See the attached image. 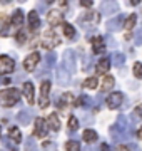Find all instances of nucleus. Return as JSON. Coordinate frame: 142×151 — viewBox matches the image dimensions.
<instances>
[{
	"mask_svg": "<svg viewBox=\"0 0 142 151\" xmlns=\"http://www.w3.org/2000/svg\"><path fill=\"white\" fill-rule=\"evenodd\" d=\"M20 99V92L13 89H4L0 91V106H5V108H12L15 103H18Z\"/></svg>",
	"mask_w": 142,
	"mask_h": 151,
	"instance_id": "nucleus-1",
	"label": "nucleus"
},
{
	"mask_svg": "<svg viewBox=\"0 0 142 151\" xmlns=\"http://www.w3.org/2000/svg\"><path fill=\"white\" fill-rule=\"evenodd\" d=\"M60 44V39L57 37V32H55L54 29H49L47 32L42 35V47L47 49V50H52L55 45H59Z\"/></svg>",
	"mask_w": 142,
	"mask_h": 151,
	"instance_id": "nucleus-2",
	"label": "nucleus"
},
{
	"mask_svg": "<svg viewBox=\"0 0 142 151\" xmlns=\"http://www.w3.org/2000/svg\"><path fill=\"white\" fill-rule=\"evenodd\" d=\"M99 20H100V15H99L97 12H87L84 17H80V19H79V22H80V27H84V29L97 27Z\"/></svg>",
	"mask_w": 142,
	"mask_h": 151,
	"instance_id": "nucleus-3",
	"label": "nucleus"
},
{
	"mask_svg": "<svg viewBox=\"0 0 142 151\" xmlns=\"http://www.w3.org/2000/svg\"><path fill=\"white\" fill-rule=\"evenodd\" d=\"M49 92H50V81H44L40 84V97H38V106L42 109L49 108Z\"/></svg>",
	"mask_w": 142,
	"mask_h": 151,
	"instance_id": "nucleus-4",
	"label": "nucleus"
},
{
	"mask_svg": "<svg viewBox=\"0 0 142 151\" xmlns=\"http://www.w3.org/2000/svg\"><path fill=\"white\" fill-rule=\"evenodd\" d=\"M15 70V60L9 55L0 57V74H12Z\"/></svg>",
	"mask_w": 142,
	"mask_h": 151,
	"instance_id": "nucleus-5",
	"label": "nucleus"
},
{
	"mask_svg": "<svg viewBox=\"0 0 142 151\" xmlns=\"http://www.w3.org/2000/svg\"><path fill=\"white\" fill-rule=\"evenodd\" d=\"M38 62H40V52H32L27 59L23 60V69L28 70V72H32V70H35Z\"/></svg>",
	"mask_w": 142,
	"mask_h": 151,
	"instance_id": "nucleus-6",
	"label": "nucleus"
},
{
	"mask_svg": "<svg viewBox=\"0 0 142 151\" xmlns=\"http://www.w3.org/2000/svg\"><path fill=\"white\" fill-rule=\"evenodd\" d=\"M124 101V96H122V92H110L107 99H105V103H107V108L110 109H117L122 104Z\"/></svg>",
	"mask_w": 142,
	"mask_h": 151,
	"instance_id": "nucleus-7",
	"label": "nucleus"
},
{
	"mask_svg": "<svg viewBox=\"0 0 142 151\" xmlns=\"http://www.w3.org/2000/svg\"><path fill=\"white\" fill-rule=\"evenodd\" d=\"M47 22H49L52 27L59 25V24H64V12H60V10H50L49 15H47Z\"/></svg>",
	"mask_w": 142,
	"mask_h": 151,
	"instance_id": "nucleus-8",
	"label": "nucleus"
},
{
	"mask_svg": "<svg viewBox=\"0 0 142 151\" xmlns=\"http://www.w3.org/2000/svg\"><path fill=\"white\" fill-rule=\"evenodd\" d=\"M33 133L37 138H45L47 134V128H45V119L44 118H35V128H33Z\"/></svg>",
	"mask_w": 142,
	"mask_h": 151,
	"instance_id": "nucleus-9",
	"label": "nucleus"
},
{
	"mask_svg": "<svg viewBox=\"0 0 142 151\" xmlns=\"http://www.w3.org/2000/svg\"><path fill=\"white\" fill-rule=\"evenodd\" d=\"M57 82H59L60 86L70 84V74H69V70L65 67H59L57 69Z\"/></svg>",
	"mask_w": 142,
	"mask_h": 151,
	"instance_id": "nucleus-10",
	"label": "nucleus"
},
{
	"mask_svg": "<svg viewBox=\"0 0 142 151\" xmlns=\"http://www.w3.org/2000/svg\"><path fill=\"white\" fill-rule=\"evenodd\" d=\"M64 65H65V69L69 70H75V54H74V50H65V54H64Z\"/></svg>",
	"mask_w": 142,
	"mask_h": 151,
	"instance_id": "nucleus-11",
	"label": "nucleus"
},
{
	"mask_svg": "<svg viewBox=\"0 0 142 151\" xmlns=\"http://www.w3.org/2000/svg\"><path fill=\"white\" fill-rule=\"evenodd\" d=\"M27 22H28V29H30V30H37L38 25H40V19H38V14H37V12H35V10L28 12Z\"/></svg>",
	"mask_w": 142,
	"mask_h": 151,
	"instance_id": "nucleus-12",
	"label": "nucleus"
},
{
	"mask_svg": "<svg viewBox=\"0 0 142 151\" xmlns=\"http://www.w3.org/2000/svg\"><path fill=\"white\" fill-rule=\"evenodd\" d=\"M23 96L27 99L28 106H32L33 104V84L32 82H23Z\"/></svg>",
	"mask_w": 142,
	"mask_h": 151,
	"instance_id": "nucleus-13",
	"label": "nucleus"
},
{
	"mask_svg": "<svg viewBox=\"0 0 142 151\" xmlns=\"http://www.w3.org/2000/svg\"><path fill=\"white\" fill-rule=\"evenodd\" d=\"M33 118V113L30 111V109H25V111H20V113L17 114V121L20 124H28L30 121H32Z\"/></svg>",
	"mask_w": 142,
	"mask_h": 151,
	"instance_id": "nucleus-14",
	"label": "nucleus"
},
{
	"mask_svg": "<svg viewBox=\"0 0 142 151\" xmlns=\"http://www.w3.org/2000/svg\"><path fill=\"white\" fill-rule=\"evenodd\" d=\"M47 124H49V129L50 131H55V133H57V131L60 129V119H59V116H57L55 113H52L49 116V119H47Z\"/></svg>",
	"mask_w": 142,
	"mask_h": 151,
	"instance_id": "nucleus-15",
	"label": "nucleus"
},
{
	"mask_svg": "<svg viewBox=\"0 0 142 151\" xmlns=\"http://www.w3.org/2000/svg\"><path fill=\"white\" fill-rule=\"evenodd\" d=\"M92 47H94V54H102V52H105L104 40H102V37H99V35L92 39Z\"/></svg>",
	"mask_w": 142,
	"mask_h": 151,
	"instance_id": "nucleus-16",
	"label": "nucleus"
},
{
	"mask_svg": "<svg viewBox=\"0 0 142 151\" xmlns=\"http://www.w3.org/2000/svg\"><path fill=\"white\" fill-rule=\"evenodd\" d=\"M120 24H122V17L120 15L110 19V20L107 22V30H109V32H117L120 29Z\"/></svg>",
	"mask_w": 142,
	"mask_h": 151,
	"instance_id": "nucleus-17",
	"label": "nucleus"
},
{
	"mask_svg": "<svg viewBox=\"0 0 142 151\" xmlns=\"http://www.w3.org/2000/svg\"><path fill=\"white\" fill-rule=\"evenodd\" d=\"M117 10H119V7H117L115 2H102V12L105 15H112Z\"/></svg>",
	"mask_w": 142,
	"mask_h": 151,
	"instance_id": "nucleus-18",
	"label": "nucleus"
},
{
	"mask_svg": "<svg viewBox=\"0 0 142 151\" xmlns=\"http://www.w3.org/2000/svg\"><path fill=\"white\" fill-rule=\"evenodd\" d=\"M109 67H110V59L109 57H104L97 64V67H95V74H105L109 70Z\"/></svg>",
	"mask_w": 142,
	"mask_h": 151,
	"instance_id": "nucleus-19",
	"label": "nucleus"
},
{
	"mask_svg": "<svg viewBox=\"0 0 142 151\" xmlns=\"http://www.w3.org/2000/svg\"><path fill=\"white\" fill-rule=\"evenodd\" d=\"M23 24V12L18 9V10H15V14H13V17H12V25L15 29H20Z\"/></svg>",
	"mask_w": 142,
	"mask_h": 151,
	"instance_id": "nucleus-20",
	"label": "nucleus"
},
{
	"mask_svg": "<svg viewBox=\"0 0 142 151\" xmlns=\"http://www.w3.org/2000/svg\"><path fill=\"white\" fill-rule=\"evenodd\" d=\"M9 139L13 141V143H20L22 134H20L18 128H15V126H10V128H9Z\"/></svg>",
	"mask_w": 142,
	"mask_h": 151,
	"instance_id": "nucleus-21",
	"label": "nucleus"
},
{
	"mask_svg": "<svg viewBox=\"0 0 142 151\" xmlns=\"http://www.w3.org/2000/svg\"><path fill=\"white\" fill-rule=\"evenodd\" d=\"M62 27H64V34H65V37L69 39V40H74V39H75V29H74V25L64 22Z\"/></svg>",
	"mask_w": 142,
	"mask_h": 151,
	"instance_id": "nucleus-22",
	"label": "nucleus"
},
{
	"mask_svg": "<svg viewBox=\"0 0 142 151\" xmlns=\"http://www.w3.org/2000/svg\"><path fill=\"white\" fill-rule=\"evenodd\" d=\"M114 77L112 76H105L104 77V81H102V87H100V91L102 92H107V91H110L112 87H114Z\"/></svg>",
	"mask_w": 142,
	"mask_h": 151,
	"instance_id": "nucleus-23",
	"label": "nucleus"
},
{
	"mask_svg": "<svg viewBox=\"0 0 142 151\" xmlns=\"http://www.w3.org/2000/svg\"><path fill=\"white\" fill-rule=\"evenodd\" d=\"M117 129L122 131V134H124V138H126V133H127V128H129V124H127V118L126 116H119V119H117Z\"/></svg>",
	"mask_w": 142,
	"mask_h": 151,
	"instance_id": "nucleus-24",
	"label": "nucleus"
},
{
	"mask_svg": "<svg viewBox=\"0 0 142 151\" xmlns=\"http://www.w3.org/2000/svg\"><path fill=\"white\" fill-rule=\"evenodd\" d=\"M82 138H84V141H85V143H92V141L97 139V133H95L94 129H85L82 133Z\"/></svg>",
	"mask_w": 142,
	"mask_h": 151,
	"instance_id": "nucleus-25",
	"label": "nucleus"
},
{
	"mask_svg": "<svg viewBox=\"0 0 142 151\" xmlns=\"http://www.w3.org/2000/svg\"><path fill=\"white\" fill-rule=\"evenodd\" d=\"M97 84H99L97 77H89V79H85V81L82 82V87H85V89H95Z\"/></svg>",
	"mask_w": 142,
	"mask_h": 151,
	"instance_id": "nucleus-26",
	"label": "nucleus"
},
{
	"mask_svg": "<svg viewBox=\"0 0 142 151\" xmlns=\"http://www.w3.org/2000/svg\"><path fill=\"white\" fill-rule=\"evenodd\" d=\"M136 22H137L136 14H132V15L127 17L126 22H124V27H126V30H132V29H134V25H136Z\"/></svg>",
	"mask_w": 142,
	"mask_h": 151,
	"instance_id": "nucleus-27",
	"label": "nucleus"
},
{
	"mask_svg": "<svg viewBox=\"0 0 142 151\" xmlns=\"http://www.w3.org/2000/svg\"><path fill=\"white\" fill-rule=\"evenodd\" d=\"M9 29V19L5 15H0V35H5Z\"/></svg>",
	"mask_w": 142,
	"mask_h": 151,
	"instance_id": "nucleus-28",
	"label": "nucleus"
},
{
	"mask_svg": "<svg viewBox=\"0 0 142 151\" xmlns=\"http://www.w3.org/2000/svg\"><path fill=\"white\" fill-rule=\"evenodd\" d=\"M124 60H126V57H124L122 54L114 52V54H112V62H110V64H114V65H117V67H119V65L124 64Z\"/></svg>",
	"mask_w": 142,
	"mask_h": 151,
	"instance_id": "nucleus-29",
	"label": "nucleus"
},
{
	"mask_svg": "<svg viewBox=\"0 0 142 151\" xmlns=\"http://www.w3.org/2000/svg\"><path fill=\"white\" fill-rule=\"evenodd\" d=\"M89 104H90V99H89L87 96H80L77 99L75 106H79V108H89Z\"/></svg>",
	"mask_w": 142,
	"mask_h": 151,
	"instance_id": "nucleus-30",
	"label": "nucleus"
},
{
	"mask_svg": "<svg viewBox=\"0 0 142 151\" xmlns=\"http://www.w3.org/2000/svg\"><path fill=\"white\" fill-rule=\"evenodd\" d=\"M65 150L67 151H80V145L77 141H67L65 143Z\"/></svg>",
	"mask_w": 142,
	"mask_h": 151,
	"instance_id": "nucleus-31",
	"label": "nucleus"
},
{
	"mask_svg": "<svg viewBox=\"0 0 142 151\" xmlns=\"http://www.w3.org/2000/svg\"><path fill=\"white\" fill-rule=\"evenodd\" d=\"M110 136H112V139H114L115 143H119L120 139H124V138L119 134V129H117V126H112V128H110Z\"/></svg>",
	"mask_w": 142,
	"mask_h": 151,
	"instance_id": "nucleus-32",
	"label": "nucleus"
},
{
	"mask_svg": "<svg viewBox=\"0 0 142 151\" xmlns=\"http://www.w3.org/2000/svg\"><path fill=\"white\" fill-rule=\"evenodd\" d=\"M77 128H79V119H77L75 116H70V118H69V129L77 131Z\"/></svg>",
	"mask_w": 142,
	"mask_h": 151,
	"instance_id": "nucleus-33",
	"label": "nucleus"
},
{
	"mask_svg": "<svg viewBox=\"0 0 142 151\" xmlns=\"http://www.w3.org/2000/svg\"><path fill=\"white\" fill-rule=\"evenodd\" d=\"M134 76L137 79H142V64L141 62H134Z\"/></svg>",
	"mask_w": 142,
	"mask_h": 151,
	"instance_id": "nucleus-34",
	"label": "nucleus"
},
{
	"mask_svg": "<svg viewBox=\"0 0 142 151\" xmlns=\"http://www.w3.org/2000/svg\"><path fill=\"white\" fill-rule=\"evenodd\" d=\"M45 62H47V67H54V65H55V54H54V52H49V54H47Z\"/></svg>",
	"mask_w": 142,
	"mask_h": 151,
	"instance_id": "nucleus-35",
	"label": "nucleus"
},
{
	"mask_svg": "<svg viewBox=\"0 0 142 151\" xmlns=\"http://www.w3.org/2000/svg\"><path fill=\"white\" fill-rule=\"evenodd\" d=\"M25 150L27 151H37V145H35L33 138H28L27 139V143H25Z\"/></svg>",
	"mask_w": 142,
	"mask_h": 151,
	"instance_id": "nucleus-36",
	"label": "nucleus"
},
{
	"mask_svg": "<svg viewBox=\"0 0 142 151\" xmlns=\"http://www.w3.org/2000/svg\"><path fill=\"white\" fill-rule=\"evenodd\" d=\"M132 118H134V121H141L142 119V104L136 108V111L132 113Z\"/></svg>",
	"mask_w": 142,
	"mask_h": 151,
	"instance_id": "nucleus-37",
	"label": "nucleus"
},
{
	"mask_svg": "<svg viewBox=\"0 0 142 151\" xmlns=\"http://www.w3.org/2000/svg\"><path fill=\"white\" fill-rule=\"evenodd\" d=\"M136 45H142V29H137L136 30Z\"/></svg>",
	"mask_w": 142,
	"mask_h": 151,
	"instance_id": "nucleus-38",
	"label": "nucleus"
},
{
	"mask_svg": "<svg viewBox=\"0 0 142 151\" xmlns=\"http://www.w3.org/2000/svg\"><path fill=\"white\" fill-rule=\"evenodd\" d=\"M4 143L7 145V148L10 151H17L18 148H17V143H13V141H10V139H4Z\"/></svg>",
	"mask_w": 142,
	"mask_h": 151,
	"instance_id": "nucleus-39",
	"label": "nucleus"
},
{
	"mask_svg": "<svg viewBox=\"0 0 142 151\" xmlns=\"http://www.w3.org/2000/svg\"><path fill=\"white\" fill-rule=\"evenodd\" d=\"M15 39H17V44H23L25 42V32H18Z\"/></svg>",
	"mask_w": 142,
	"mask_h": 151,
	"instance_id": "nucleus-40",
	"label": "nucleus"
},
{
	"mask_svg": "<svg viewBox=\"0 0 142 151\" xmlns=\"http://www.w3.org/2000/svg\"><path fill=\"white\" fill-rule=\"evenodd\" d=\"M62 99H64V103H69V104H70L72 101H74V97H72V94H70V92H65Z\"/></svg>",
	"mask_w": 142,
	"mask_h": 151,
	"instance_id": "nucleus-41",
	"label": "nucleus"
},
{
	"mask_svg": "<svg viewBox=\"0 0 142 151\" xmlns=\"http://www.w3.org/2000/svg\"><path fill=\"white\" fill-rule=\"evenodd\" d=\"M100 151H110L109 145H107V143H102V145H100Z\"/></svg>",
	"mask_w": 142,
	"mask_h": 151,
	"instance_id": "nucleus-42",
	"label": "nucleus"
},
{
	"mask_svg": "<svg viewBox=\"0 0 142 151\" xmlns=\"http://www.w3.org/2000/svg\"><path fill=\"white\" fill-rule=\"evenodd\" d=\"M80 5H82V7H92V2L85 0V2H80Z\"/></svg>",
	"mask_w": 142,
	"mask_h": 151,
	"instance_id": "nucleus-43",
	"label": "nucleus"
},
{
	"mask_svg": "<svg viewBox=\"0 0 142 151\" xmlns=\"http://www.w3.org/2000/svg\"><path fill=\"white\" fill-rule=\"evenodd\" d=\"M2 82H4V84H7V86H9V84H10V82H12V79H10V77H5V79H2Z\"/></svg>",
	"mask_w": 142,
	"mask_h": 151,
	"instance_id": "nucleus-44",
	"label": "nucleus"
},
{
	"mask_svg": "<svg viewBox=\"0 0 142 151\" xmlns=\"http://www.w3.org/2000/svg\"><path fill=\"white\" fill-rule=\"evenodd\" d=\"M119 151H129V150H127V146H122V145H120V146H119Z\"/></svg>",
	"mask_w": 142,
	"mask_h": 151,
	"instance_id": "nucleus-45",
	"label": "nucleus"
},
{
	"mask_svg": "<svg viewBox=\"0 0 142 151\" xmlns=\"http://www.w3.org/2000/svg\"><path fill=\"white\" fill-rule=\"evenodd\" d=\"M137 136H139V138H142V128L139 131H137Z\"/></svg>",
	"mask_w": 142,
	"mask_h": 151,
	"instance_id": "nucleus-46",
	"label": "nucleus"
},
{
	"mask_svg": "<svg viewBox=\"0 0 142 151\" xmlns=\"http://www.w3.org/2000/svg\"><path fill=\"white\" fill-rule=\"evenodd\" d=\"M0 134H2V128H0Z\"/></svg>",
	"mask_w": 142,
	"mask_h": 151,
	"instance_id": "nucleus-47",
	"label": "nucleus"
}]
</instances>
